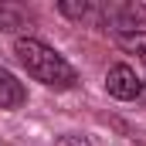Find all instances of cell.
I'll use <instances>...</instances> for the list:
<instances>
[{"mask_svg": "<svg viewBox=\"0 0 146 146\" xmlns=\"http://www.w3.org/2000/svg\"><path fill=\"white\" fill-rule=\"evenodd\" d=\"M24 99H27V92H24V85L17 82V75L7 72V68L0 65V109H21Z\"/></svg>", "mask_w": 146, "mask_h": 146, "instance_id": "4", "label": "cell"}, {"mask_svg": "<svg viewBox=\"0 0 146 146\" xmlns=\"http://www.w3.org/2000/svg\"><path fill=\"white\" fill-rule=\"evenodd\" d=\"M14 54H17V61L27 68V75L41 82V85H48V88H58V92H65V88H75V82H78V75L75 68L54 51V48H48L44 41H37V37H17L14 41Z\"/></svg>", "mask_w": 146, "mask_h": 146, "instance_id": "1", "label": "cell"}, {"mask_svg": "<svg viewBox=\"0 0 146 146\" xmlns=\"http://www.w3.org/2000/svg\"><path fill=\"white\" fill-rule=\"evenodd\" d=\"M106 21L115 31L129 34V31H136L146 21V3H109L106 7Z\"/></svg>", "mask_w": 146, "mask_h": 146, "instance_id": "3", "label": "cell"}, {"mask_svg": "<svg viewBox=\"0 0 146 146\" xmlns=\"http://www.w3.org/2000/svg\"><path fill=\"white\" fill-rule=\"evenodd\" d=\"M119 48L146 61V31H129V34H119Z\"/></svg>", "mask_w": 146, "mask_h": 146, "instance_id": "6", "label": "cell"}, {"mask_svg": "<svg viewBox=\"0 0 146 146\" xmlns=\"http://www.w3.org/2000/svg\"><path fill=\"white\" fill-rule=\"evenodd\" d=\"M58 10H61L65 17H85L92 7H88L85 0H61V3H58Z\"/></svg>", "mask_w": 146, "mask_h": 146, "instance_id": "7", "label": "cell"}, {"mask_svg": "<svg viewBox=\"0 0 146 146\" xmlns=\"http://www.w3.org/2000/svg\"><path fill=\"white\" fill-rule=\"evenodd\" d=\"M58 146H92L85 136H78V133H68V136H61L58 139Z\"/></svg>", "mask_w": 146, "mask_h": 146, "instance_id": "8", "label": "cell"}, {"mask_svg": "<svg viewBox=\"0 0 146 146\" xmlns=\"http://www.w3.org/2000/svg\"><path fill=\"white\" fill-rule=\"evenodd\" d=\"M106 92H109L112 99H119V102H129V99H139L143 82H139L136 68H129V65H112L109 75H106Z\"/></svg>", "mask_w": 146, "mask_h": 146, "instance_id": "2", "label": "cell"}, {"mask_svg": "<svg viewBox=\"0 0 146 146\" xmlns=\"http://www.w3.org/2000/svg\"><path fill=\"white\" fill-rule=\"evenodd\" d=\"M27 24H31V17H27L24 7H17V3H0V31L17 34V31H24Z\"/></svg>", "mask_w": 146, "mask_h": 146, "instance_id": "5", "label": "cell"}, {"mask_svg": "<svg viewBox=\"0 0 146 146\" xmlns=\"http://www.w3.org/2000/svg\"><path fill=\"white\" fill-rule=\"evenodd\" d=\"M139 102H143V106H146V85H143V92H139Z\"/></svg>", "mask_w": 146, "mask_h": 146, "instance_id": "9", "label": "cell"}]
</instances>
